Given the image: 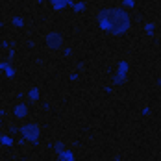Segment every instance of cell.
<instances>
[{
    "mask_svg": "<svg viewBox=\"0 0 161 161\" xmlns=\"http://www.w3.org/2000/svg\"><path fill=\"white\" fill-rule=\"evenodd\" d=\"M98 24L109 35H124L130 30L131 19L122 8H106L98 13Z\"/></svg>",
    "mask_w": 161,
    "mask_h": 161,
    "instance_id": "1",
    "label": "cell"
},
{
    "mask_svg": "<svg viewBox=\"0 0 161 161\" xmlns=\"http://www.w3.org/2000/svg\"><path fill=\"white\" fill-rule=\"evenodd\" d=\"M20 133H22V137H24L26 141H30L32 145H37L39 143V137H41V128L37 124L30 122V124H24V126L20 128Z\"/></svg>",
    "mask_w": 161,
    "mask_h": 161,
    "instance_id": "2",
    "label": "cell"
},
{
    "mask_svg": "<svg viewBox=\"0 0 161 161\" xmlns=\"http://www.w3.org/2000/svg\"><path fill=\"white\" fill-rule=\"evenodd\" d=\"M47 44H48V48H52V50H59L63 47V37H61V33L50 32L47 35Z\"/></svg>",
    "mask_w": 161,
    "mask_h": 161,
    "instance_id": "3",
    "label": "cell"
},
{
    "mask_svg": "<svg viewBox=\"0 0 161 161\" xmlns=\"http://www.w3.org/2000/svg\"><path fill=\"white\" fill-rule=\"evenodd\" d=\"M11 113H13V117H15V119H26L30 111H28V106H26V104L19 102V104H15V106H13Z\"/></svg>",
    "mask_w": 161,
    "mask_h": 161,
    "instance_id": "4",
    "label": "cell"
},
{
    "mask_svg": "<svg viewBox=\"0 0 161 161\" xmlns=\"http://www.w3.org/2000/svg\"><path fill=\"white\" fill-rule=\"evenodd\" d=\"M50 4H52V8H54L56 11H61V9H65L67 6H74L72 0H50Z\"/></svg>",
    "mask_w": 161,
    "mask_h": 161,
    "instance_id": "5",
    "label": "cell"
},
{
    "mask_svg": "<svg viewBox=\"0 0 161 161\" xmlns=\"http://www.w3.org/2000/svg\"><path fill=\"white\" fill-rule=\"evenodd\" d=\"M126 71H128V65L124 61H121V72H117L119 76L115 78V83H122L124 82V76H126Z\"/></svg>",
    "mask_w": 161,
    "mask_h": 161,
    "instance_id": "6",
    "label": "cell"
},
{
    "mask_svg": "<svg viewBox=\"0 0 161 161\" xmlns=\"http://www.w3.org/2000/svg\"><path fill=\"white\" fill-rule=\"evenodd\" d=\"M0 71H6V74L11 78V76H15V71H13V68L8 65V63H0Z\"/></svg>",
    "mask_w": 161,
    "mask_h": 161,
    "instance_id": "7",
    "label": "cell"
},
{
    "mask_svg": "<svg viewBox=\"0 0 161 161\" xmlns=\"http://www.w3.org/2000/svg\"><path fill=\"white\" fill-rule=\"evenodd\" d=\"M59 159H67V161H71V159H74V156H72L71 152H65V150H61V152H59Z\"/></svg>",
    "mask_w": 161,
    "mask_h": 161,
    "instance_id": "8",
    "label": "cell"
},
{
    "mask_svg": "<svg viewBox=\"0 0 161 161\" xmlns=\"http://www.w3.org/2000/svg\"><path fill=\"white\" fill-rule=\"evenodd\" d=\"M28 96L32 98V100H37L39 98V93H37V89L33 87V89H30V93H28Z\"/></svg>",
    "mask_w": 161,
    "mask_h": 161,
    "instance_id": "9",
    "label": "cell"
},
{
    "mask_svg": "<svg viewBox=\"0 0 161 161\" xmlns=\"http://www.w3.org/2000/svg\"><path fill=\"white\" fill-rule=\"evenodd\" d=\"M61 150H65V146H63V143H56V152L59 154Z\"/></svg>",
    "mask_w": 161,
    "mask_h": 161,
    "instance_id": "10",
    "label": "cell"
},
{
    "mask_svg": "<svg viewBox=\"0 0 161 161\" xmlns=\"http://www.w3.org/2000/svg\"><path fill=\"white\" fill-rule=\"evenodd\" d=\"M13 24H17V26H22V19L15 17V19H13Z\"/></svg>",
    "mask_w": 161,
    "mask_h": 161,
    "instance_id": "11",
    "label": "cell"
},
{
    "mask_svg": "<svg viewBox=\"0 0 161 161\" xmlns=\"http://www.w3.org/2000/svg\"><path fill=\"white\" fill-rule=\"evenodd\" d=\"M145 30H146L148 33H152V32H154V24H146V26H145Z\"/></svg>",
    "mask_w": 161,
    "mask_h": 161,
    "instance_id": "12",
    "label": "cell"
},
{
    "mask_svg": "<svg viewBox=\"0 0 161 161\" xmlns=\"http://www.w3.org/2000/svg\"><path fill=\"white\" fill-rule=\"evenodd\" d=\"M126 6H135V0H124Z\"/></svg>",
    "mask_w": 161,
    "mask_h": 161,
    "instance_id": "13",
    "label": "cell"
},
{
    "mask_svg": "<svg viewBox=\"0 0 161 161\" xmlns=\"http://www.w3.org/2000/svg\"><path fill=\"white\" fill-rule=\"evenodd\" d=\"M0 141H2V143H4V145H11V141H9V139H8V137H2V139H0Z\"/></svg>",
    "mask_w": 161,
    "mask_h": 161,
    "instance_id": "14",
    "label": "cell"
},
{
    "mask_svg": "<svg viewBox=\"0 0 161 161\" xmlns=\"http://www.w3.org/2000/svg\"><path fill=\"white\" fill-rule=\"evenodd\" d=\"M74 9H76V11H82V9H83V4H76Z\"/></svg>",
    "mask_w": 161,
    "mask_h": 161,
    "instance_id": "15",
    "label": "cell"
}]
</instances>
